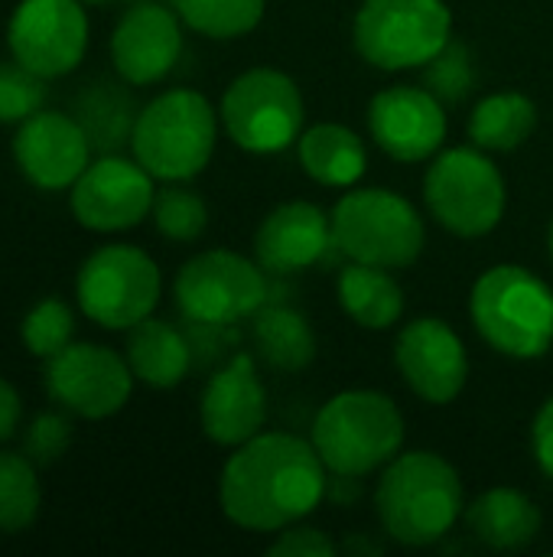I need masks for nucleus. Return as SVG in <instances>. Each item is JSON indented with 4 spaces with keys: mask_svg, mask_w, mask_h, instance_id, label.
Listing matches in <instances>:
<instances>
[{
    "mask_svg": "<svg viewBox=\"0 0 553 557\" xmlns=\"http://www.w3.org/2000/svg\"><path fill=\"white\" fill-rule=\"evenodd\" d=\"M329 486V470L313 441L284 431H261L235 447L218 476V503L244 532H280L313 516Z\"/></svg>",
    "mask_w": 553,
    "mask_h": 557,
    "instance_id": "f257e3e1",
    "label": "nucleus"
},
{
    "mask_svg": "<svg viewBox=\"0 0 553 557\" xmlns=\"http://www.w3.org/2000/svg\"><path fill=\"white\" fill-rule=\"evenodd\" d=\"M375 512L388 539L404 548L440 545L466 512L456 467L433 450L398 454L375 486Z\"/></svg>",
    "mask_w": 553,
    "mask_h": 557,
    "instance_id": "f03ea898",
    "label": "nucleus"
},
{
    "mask_svg": "<svg viewBox=\"0 0 553 557\" xmlns=\"http://www.w3.org/2000/svg\"><path fill=\"white\" fill-rule=\"evenodd\" d=\"M469 317L479 336L508 359L531 362L553 349L551 284L521 264L482 271L469 294Z\"/></svg>",
    "mask_w": 553,
    "mask_h": 557,
    "instance_id": "7ed1b4c3",
    "label": "nucleus"
},
{
    "mask_svg": "<svg viewBox=\"0 0 553 557\" xmlns=\"http://www.w3.org/2000/svg\"><path fill=\"white\" fill-rule=\"evenodd\" d=\"M218 111L192 88H169L137 111L130 131L134 160L163 183H189L199 176L218 144Z\"/></svg>",
    "mask_w": 553,
    "mask_h": 557,
    "instance_id": "20e7f679",
    "label": "nucleus"
},
{
    "mask_svg": "<svg viewBox=\"0 0 553 557\" xmlns=\"http://www.w3.org/2000/svg\"><path fill=\"white\" fill-rule=\"evenodd\" d=\"M404 434V414L394 398L372 388H349L316 411L310 441L329 473L368 476L401 454Z\"/></svg>",
    "mask_w": 553,
    "mask_h": 557,
    "instance_id": "39448f33",
    "label": "nucleus"
},
{
    "mask_svg": "<svg viewBox=\"0 0 553 557\" xmlns=\"http://www.w3.org/2000/svg\"><path fill=\"white\" fill-rule=\"evenodd\" d=\"M329 219L332 248L359 264L401 271L411 268L427 245V225L417 206L385 186H359L342 193Z\"/></svg>",
    "mask_w": 553,
    "mask_h": 557,
    "instance_id": "423d86ee",
    "label": "nucleus"
},
{
    "mask_svg": "<svg viewBox=\"0 0 553 557\" xmlns=\"http://www.w3.org/2000/svg\"><path fill=\"white\" fill-rule=\"evenodd\" d=\"M427 212L456 238H482L499 228L508 206L502 170L486 150L450 147L433 157L424 176Z\"/></svg>",
    "mask_w": 553,
    "mask_h": 557,
    "instance_id": "0eeeda50",
    "label": "nucleus"
},
{
    "mask_svg": "<svg viewBox=\"0 0 553 557\" xmlns=\"http://www.w3.org/2000/svg\"><path fill=\"white\" fill-rule=\"evenodd\" d=\"M218 117L235 147L254 157H274L300 140L306 108L300 85L287 72L257 65L228 82Z\"/></svg>",
    "mask_w": 553,
    "mask_h": 557,
    "instance_id": "6e6552de",
    "label": "nucleus"
},
{
    "mask_svg": "<svg viewBox=\"0 0 553 557\" xmlns=\"http://www.w3.org/2000/svg\"><path fill=\"white\" fill-rule=\"evenodd\" d=\"M453 39V13L443 0H362L352 42L355 52L381 69H424Z\"/></svg>",
    "mask_w": 553,
    "mask_h": 557,
    "instance_id": "1a4fd4ad",
    "label": "nucleus"
},
{
    "mask_svg": "<svg viewBox=\"0 0 553 557\" xmlns=\"http://www.w3.org/2000/svg\"><path fill=\"white\" fill-rule=\"evenodd\" d=\"M163 294L156 261L134 245H104L85 258L75 277L81 313L104 330H130L153 317Z\"/></svg>",
    "mask_w": 553,
    "mask_h": 557,
    "instance_id": "9d476101",
    "label": "nucleus"
},
{
    "mask_svg": "<svg viewBox=\"0 0 553 557\" xmlns=\"http://www.w3.org/2000/svg\"><path fill=\"white\" fill-rule=\"evenodd\" d=\"M267 271L228 248L189 258L173 284L179 313L199 326H231L251 320L267 304Z\"/></svg>",
    "mask_w": 553,
    "mask_h": 557,
    "instance_id": "9b49d317",
    "label": "nucleus"
},
{
    "mask_svg": "<svg viewBox=\"0 0 553 557\" xmlns=\"http://www.w3.org/2000/svg\"><path fill=\"white\" fill-rule=\"evenodd\" d=\"M46 392L72 414L101 421L127 405L134 372L127 359L108 346L68 343L62 352L46 359Z\"/></svg>",
    "mask_w": 553,
    "mask_h": 557,
    "instance_id": "f8f14e48",
    "label": "nucleus"
},
{
    "mask_svg": "<svg viewBox=\"0 0 553 557\" xmlns=\"http://www.w3.org/2000/svg\"><path fill=\"white\" fill-rule=\"evenodd\" d=\"M7 46L16 62L42 78L78 69L88 49V16L81 0H23L7 23Z\"/></svg>",
    "mask_w": 553,
    "mask_h": 557,
    "instance_id": "ddd939ff",
    "label": "nucleus"
},
{
    "mask_svg": "<svg viewBox=\"0 0 553 557\" xmlns=\"http://www.w3.org/2000/svg\"><path fill=\"white\" fill-rule=\"evenodd\" d=\"M153 176L127 157L104 153L72 186V212L88 232H127L153 209Z\"/></svg>",
    "mask_w": 553,
    "mask_h": 557,
    "instance_id": "4468645a",
    "label": "nucleus"
},
{
    "mask_svg": "<svg viewBox=\"0 0 553 557\" xmlns=\"http://www.w3.org/2000/svg\"><path fill=\"white\" fill-rule=\"evenodd\" d=\"M394 366L404 385L427 405L456 401L469 382L466 343L440 317H417L398 333Z\"/></svg>",
    "mask_w": 553,
    "mask_h": 557,
    "instance_id": "2eb2a0df",
    "label": "nucleus"
},
{
    "mask_svg": "<svg viewBox=\"0 0 553 557\" xmlns=\"http://www.w3.org/2000/svg\"><path fill=\"white\" fill-rule=\"evenodd\" d=\"M368 134L398 163H424L443 150L447 104L420 85L381 88L368 104Z\"/></svg>",
    "mask_w": 553,
    "mask_h": 557,
    "instance_id": "dca6fc26",
    "label": "nucleus"
},
{
    "mask_svg": "<svg viewBox=\"0 0 553 557\" xmlns=\"http://www.w3.org/2000/svg\"><path fill=\"white\" fill-rule=\"evenodd\" d=\"M13 160L36 189H72L91 163V140L65 111H36L20 121Z\"/></svg>",
    "mask_w": 553,
    "mask_h": 557,
    "instance_id": "f3484780",
    "label": "nucleus"
},
{
    "mask_svg": "<svg viewBox=\"0 0 553 557\" xmlns=\"http://www.w3.org/2000/svg\"><path fill=\"white\" fill-rule=\"evenodd\" d=\"M179 55L183 20L156 0H140L124 10L111 33V62L127 85H153L166 78Z\"/></svg>",
    "mask_w": 553,
    "mask_h": 557,
    "instance_id": "a211bd4d",
    "label": "nucleus"
},
{
    "mask_svg": "<svg viewBox=\"0 0 553 557\" xmlns=\"http://www.w3.org/2000/svg\"><path fill=\"white\" fill-rule=\"evenodd\" d=\"M267 392L248 352L231 356L202 388L199 424L218 447H241L264 431Z\"/></svg>",
    "mask_w": 553,
    "mask_h": 557,
    "instance_id": "6ab92c4d",
    "label": "nucleus"
},
{
    "mask_svg": "<svg viewBox=\"0 0 553 557\" xmlns=\"http://www.w3.org/2000/svg\"><path fill=\"white\" fill-rule=\"evenodd\" d=\"M332 248V219L316 202L293 199L271 209L254 232V261L271 274L313 268Z\"/></svg>",
    "mask_w": 553,
    "mask_h": 557,
    "instance_id": "aec40b11",
    "label": "nucleus"
},
{
    "mask_svg": "<svg viewBox=\"0 0 553 557\" xmlns=\"http://www.w3.org/2000/svg\"><path fill=\"white\" fill-rule=\"evenodd\" d=\"M466 529L489 552H521L541 532V509L531 496L512 486H495L476 496L466 512Z\"/></svg>",
    "mask_w": 553,
    "mask_h": 557,
    "instance_id": "412c9836",
    "label": "nucleus"
},
{
    "mask_svg": "<svg viewBox=\"0 0 553 557\" xmlns=\"http://www.w3.org/2000/svg\"><path fill=\"white\" fill-rule=\"evenodd\" d=\"M297 160L313 183L329 189H352L365 176L368 150L352 127L336 121H319L300 134Z\"/></svg>",
    "mask_w": 553,
    "mask_h": 557,
    "instance_id": "4be33fe9",
    "label": "nucleus"
},
{
    "mask_svg": "<svg viewBox=\"0 0 553 557\" xmlns=\"http://www.w3.org/2000/svg\"><path fill=\"white\" fill-rule=\"evenodd\" d=\"M124 359L137 382L163 392V388H176L189 375L192 349L173 323L147 317L127 330Z\"/></svg>",
    "mask_w": 553,
    "mask_h": 557,
    "instance_id": "5701e85b",
    "label": "nucleus"
},
{
    "mask_svg": "<svg viewBox=\"0 0 553 557\" xmlns=\"http://www.w3.org/2000/svg\"><path fill=\"white\" fill-rule=\"evenodd\" d=\"M336 297L349 320L372 333H385L404 317V290L388 268L359 261L345 264L336 281Z\"/></svg>",
    "mask_w": 553,
    "mask_h": 557,
    "instance_id": "b1692460",
    "label": "nucleus"
},
{
    "mask_svg": "<svg viewBox=\"0 0 553 557\" xmlns=\"http://www.w3.org/2000/svg\"><path fill=\"white\" fill-rule=\"evenodd\" d=\"M538 127V108L521 91H495L476 101L469 114V140L486 153L518 150Z\"/></svg>",
    "mask_w": 553,
    "mask_h": 557,
    "instance_id": "393cba45",
    "label": "nucleus"
},
{
    "mask_svg": "<svg viewBox=\"0 0 553 557\" xmlns=\"http://www.w3.org/2000/svg\"><path fill=\"white\" fill-rule=\"evenodd\" d=\"M251 320L254 349L267 366L280 372H303L316 359V333L300 310L264 304Z\"/></svg>",
    "mask_w": 553,
    "mask_h": 557,
    "instance_id": "a878e982",
    "label": "nucleus"
},
{
    "mask_svg": "<svg viewBox=\"0 0 553 557\" xmlns=\"http://www.w3.org/2000/svg\"><path fill=\"white\" fill-rule=\"evenodd\" d=\"M39 476L26 454L0 450V532H26L39 516Z\"/></svg>",
    "mask_w": 553,
    "mask_h": 557,
    "instance_id": "bb28decb",
    "label": "nucleus"
},
{
    "mask_svg": "<svg viewBox=\"0 0 553 557\" xmlns=\"http://www.w3.org/2000/svg\"><path fill=\"white\" fill-rule=\"evenodd\" d=\"M267 0H173L179 20L209 39H238L257 29Z\"/></svg>",
    "mask_w": 553,
    "mask_h": 557,
    "instance_id": "cd10ccee",
    "label": "nucleus"
},
{
    "mask_svg": "<svg viewBox=\"0 0 553 557\" xmlns=\"http://www.w3.org/2000/svg\"><path fill=\"white\" fill-rule=\"evenodd\" d=\"M75 121L81 124V131L88 134L91 147L98 150H111L117 144H124V137H130L134 131V108L124 95H117L114 85H91L75 108Z\"/></svg>",
    "mask_w": 553,
    "mask_h": 557,
    "instance_id": "c85d7f7f",
    "label": "nucleus"
},
{
    "mask_svg": "<svg viewBox=\"0 0 553 557\" xmlns=\"http://www.w3.org/2000/svg\"><path fill=\"white\" fill-rule=\"evenodd\" d=\"M150 219H153V225H156V232L163 238L186 245V242H196V238L205 235L209 206L196 189H189L183 183H169V186L156 189Z\"/></svg>",
    "mask_w": 553,
    "mask_h": 557,
    "instance_id": "c756f323",
    "label": "nucleus"
},
{
    "mask_svg": "<svg viewBox=\"0 0 553 557\" xmlns=\"http://www.w3.org/2000/svg\"><path fill=\"white\" fill-rule=\"evenodd\" d=\"M23 343L33 356L39 359H52L55 352H62L72 343L75 333V317L68 310L65 300L59 297H46L39 300L26 317H23Z\"/></svg>",
    "mask_w": 553,
    "mask_h": 557,
    "instance_id": "7c9ffc66",
    "label": "nucleus"
},
{
    "mask_svg": "<svg viewBox=\"0 0 553 557\" xmlns=\"http://www.w3.org/2000/svg\"><path fill=\"white\" fill-rule=\"evenodd\" d=\"M424 78H427L424 88H430L443 104L463 101V98L473 91V85H476L473 52H469L463 42L450 39V42L424 65Z\"/></svg>",
    "mask_w": 553,
    "mask_h": 557,
    "instance_id": "2f4dec72",
    "label": "nucleus"
},
{
    "mask_svg": "<svg viewBox=\"0 0 553 557\" xmlns=\"http://www.w3.org/2000/svg\"><path fill=\"white\" fill-rule=\"evenodd\" d=\"M46 101V78L10 59L0 62V124H20Z\"/></svg>",
    "mask_w": 553,
    "mask_h": 557,
    "instance_id": "473e14b6",
    "label": "nucleus"
},
{
    "mask_svg": "<svg viewBox=\"0 0 553 557\" xmlns=\"http://www.w3.org/2000/svg\"><path fill=\"white\" fill-rule=\"evenodd\" d=\"M72 441V424L68 418L62 414H39L33 418V424L26 428V437H23V454L36 463V467H49L55 463L65 447Z\"/></svg>",
    "mask_w": 553,
    "mask_h": 557,
    "instance_id": "72a5a7b5",
    "label": "nucleus"
},
{
    "mask_svg": "<svg viewBox=\"0 0 553 557\" xmlns=\"http://www.w3.org/2000/svg\"><path fill=\"white\" fill-rule=\"evenodd\" d=\"M336 552H339V545L323 529H313L303 522L280 529L274 545L267 548L271 557H332Z\"/></svg>",
    "mask_w": 553,
    "mask_h": 557,
    "instance_id": "f704fd0d",
    "label": "nucleus"
},
{
    "mask_svg": "<svg viewBox=\"0 0 553 557\" xmlns=\"http://www.w3.org/2000/svg\"><path fill=\"white\" fill-rule=\"evenodd\" d=\"M531 450L538 460V470L553 480V395L538 408L531 424Z\"/></svg>",
    "mask_w": 553,
    "mask_h": 557,
    "instance_id": "c9c22d12",
    "label": "nucleus"
},
{
    "mask_svg": "<svg viewBox=\"0 0 553 557\" xmlns=\"http://www.w3.org/2000/svg\"><path fill=\"white\" fill-rule=\"evenodd\" d=\"M20 411H23V408H20L16 388H13L7 379H0V444L13 437V431H16V424H20Z\"/></svg>",
    "mask_w": 553,
    "mask_h": 557,
    "instance_id": "e433bc0d",
    "label": "nucleus"
},
{
    "mask_svg": "<svg viewBox=\"0 0 553 557\" xmlns=\"http://www.w3.org/2000/svg\"><path fill=\"white\" fill-rule=\"evenodd\" d=\"M342 548H345V552H355V548H362V552L381 555V548H378V545H372V542H365V539H352V542H345Z\"/></svg>",
    "mask_w": 553,
    "mask_h": 557,
    "instance_id": "4c0bfd02",
    "label": "nucleus"
},
{
    "mask_svg": "<svg viewBox=\"0 0 553 557\" xmlns=\"http://www.w3.org/2000/svg\"><path fill=\"white\" fill-rule=\"evenodd\" d=\"M548 251H551V258H553V219H551V228H548Z\"/></svg>",
    "mask_w": 553,
    "mask_h": 557,
    "instance_id": "58836bf2",
    "label": "nucleus"
},
{
    "mask_svg": "<svg viewBox=\"0 0 553 557\" xmlns=\"http://www.w3.org/2000/svg\"><path fill=\"white\" fill-rule=\"evenodd\" d=\"M81 3H104V0H81Z\"/></svg>",
    "mask_w": 553,
    "mask_h": 557,
    "instance_id": "ea45409f",
    "label": "nucleus"
},
{
    "mask_svg": "<svg viewBox=\"0 0 553 557\" xmlns=\"http://www.w3.org/2000/svg\"><path fill=\"white\" fill-rule=\"evenodd\" d=\"M130 3H140V0H130Z\"/></svg>",
    "mask_w": 553,
    "mask_h": 557,
    "instance_id": "a19ab883",
    "label": "nucleus"
}]
</instances>
